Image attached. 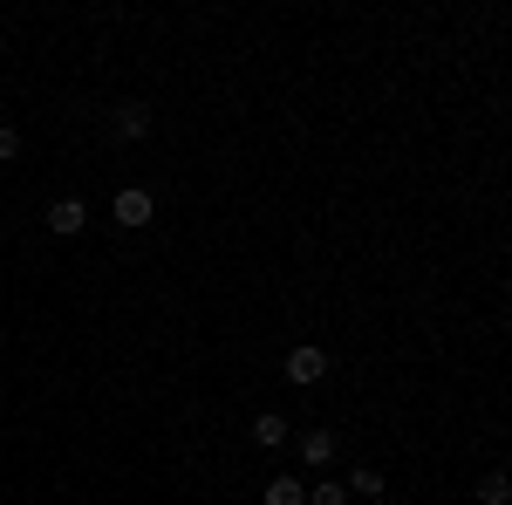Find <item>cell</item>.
I'll return each mask as SVG.
<instances>
[{
    "instance_id": "cell-1",
    "label": "cell",
    "mask_w": 512,
    "mask_h": 505,
    "mask_svg": "<svg viewBox=\"0 0 512 505\" xmlns=\"http://www.w3.org/2000/svg\"><path fill=\"white\" fill-rule=\"evenodd\" d=\"M110 212H117V226H130V233H137V226H151V219H158V198L144 192V185H123Z\"/></svg>"
},
{
    "instance_id": "cell-3",
    "label": "cell",
    "mask_w": 512,
    "mask_h": 505,
    "mask_svg": "<svg viewBox=\"0 0 512 505\" xmlns=\"http://www.w3.org/2000/svg\"><path fill=\"white\" fill-rule=\"evenodd\" d=\"M82 226H89V205H82V198H55V205H48V233L55 239H76Z\"/></svg>"
},
{
    "instance_id": "cell-11",
    "label": "cell",
    "mask_w": 512,
    "mask_h": 505,
    "mask_svg": "<svg viewBox=\"0 0 512 505\" xmlns=\"http://www.w3.org/2000/svg\"><path fill=\"white\" fill-rule=\"evenodd\" d=\"M14 157H21V130H14V123H0V164H14Z\"/></svg>"
},
{
    "instance_id": "cell-4",
    "label": "cell",
    "mask_w": 512,
    "mask_h": 505,
    "mask_svg": "<svg viewBox=\"0 0 512 505\" xmlns=\"http://www.w3.org/2000/svg\"><path fill=\"white\" fill-rule=\"evenodd\" d=\"M117 137L123 144H144V137H151V110H144V103H123L117 110Z\"/></svg>"
},
{
    "instance_id": "cell-5",
    "label": "cell",
    "mask_w": 512,
    "mask_h": 505,
    "mask_svg": "<svg viewBox=\"0 0 512 505\" xmlns=\"http://www.w3.org/2000/svg\"><path fill=\"white\" fill-rule=\"evenodd\" d=\"M253 444H260V451H280V444H287V417H280V410H260V417H253Z\"/></svg>"
},
{
    "instance_id": "cell-7",
    "label": "cell",
    "mask_w": 512,
    "mask_h": 505,
    "mask_svg": "<svg viewBox=\"0 0 512 505\" xmlns=\"http://www.w3.org/2000/svg\"><path fill=\"white\" fill-rule=\"evenodd\" d=\"M301 458H308V471H328V458H335V437H328V430H308V437H301Z\"/></svg>"
},
{
    "instance_id": "cell-9",
    "label": "cell",
    "mask_w": 512,
    "mask_h": 505,
    "mask_svg": "<svg viewBox=\"0 0 512 505\" xmlns=\"http://www.w3.org/2000/svg\"><path fill=\"white\" fill-rule=\"evenodd\" d=\"M512 499V478L506 471H485V478H478V505H506Z\"/></svg>"
},
{
    "instance_id": "cell-2",
    "label": "cell",
    "mask_w": 512,
    "mask_h": 505,
    "mask_svg": "<svg viewBox=\"0 0 512 505\" xmlns=\"http://www.w3.org/2000/svg\"><path fill=\"white\" fill-rule=\"evenodd\" d=\"M321 376H328V355L315 349V342H301V349H287V383H321Z\"/></svg>"
},
{
    "instance_id": "cell-8",
    "label": "cell",
    "mask_w": 512,
    "mask_h": 505,
    "mask_svg": "<svg viewBox=\"0 0 512 505\" xmlns=\"http://www.w3.org/2000/svg\"><path fill=\"white\" fill-rule=\"evenodd\" d=\"M342 492H349V499H355V492H362V499H383V471H376V465H355Z\"/></svg>"
},
{
    "instance_id": "cell-10",
    "label": "cell",
    "mask_w": 512,
    "mask_h": 505,
    "mask_svg": "<svg viewBox=\"0 0 512 505\" xmlns=\"http://www.w3.org/2000/svg\"><path fill=\"white\" fill-rule=\"evenodd\" d=\"M308 505H349L342 478H315V485H308Z\"/></svg>"
},
{
    "instance_id": "cell-6",
    "label": "cell",
    "mask_w": 512,
    "mask_h": 505,
    "mask_svg": "<svg viewBox=\"0 0 512 505\" xmlns=\"http://www.w3.org/2000/svg\"><path fill=\"white\" fill-rule=\"evenodd\" d=\"M267 505H308V478H294V471H280L274 485H267Z\"/></svg>"
}]
</instances>
